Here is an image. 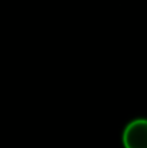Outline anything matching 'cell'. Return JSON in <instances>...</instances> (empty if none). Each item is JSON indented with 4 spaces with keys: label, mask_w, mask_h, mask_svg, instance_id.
<instances>
[{
    "label": "cell",
    "mask_w": 147,
    "mask_h": 148,
    "mask_svg": "<svg viewBox=\"0 0 147 148\" xmlns=\"http://www.w3.org/2000/svg\"><path fill=\"white\" fill-rule=\"evenodd\" d=\"M126 148H147V119L131 121L123 134Z\"/></svg>",
    "instance_id": "1"
}]
</instances>
